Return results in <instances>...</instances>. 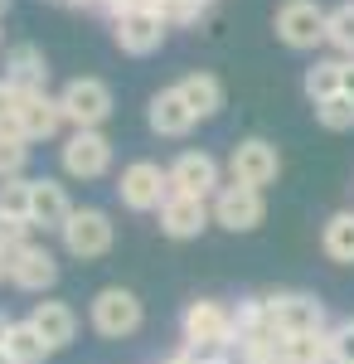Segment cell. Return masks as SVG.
I'll list each match as a JSON object with an SVG mask.
<instances>
[{
	"label": "cell",
	"mask_w": 354,
	"mask_h": 364,
	"mask_svg": "<svg viewBox=\"0 0 354 364\" xmlns=\"http://www.w3.org/2000/svg\"><path fill=\"white\" fill-rule=\"evenodd\" d=\"M209 209H214V224H218V228H228V233H252V228L267 219L262 190H252V185H238V180L218 185V195L209 199Z\"/></svg>",
	"instance_id": "obj_9"
},
{
	"label": "cell",
	"mask_w": 354,
	"mask_h": 364,
	"mask_svg": "<svg viewBox=\"0 0 354 364\" xmlns=\"http://www.w3.org/2000/svg\"><path fill=\"white\" fill-rule=\"evenodd\" d=\"M326 44L340 58H354V0H340L326 20Z\"/></svg>",
	"instance_id": "obj_25"
},
{
	"label": "cell",
	"mask_w": 354,
	"mask_h": 364,
	"mask_svg": "<svg viewBox=\"0 0 354 364\" xmlns=\"http://www.w3.org/2000/svg\"><path fill=\"white\" fill-rule=\"evenodd\" d=\"M180 97L190 102V112L199 117V122H209V117L223 112V83H218L214 73H204V68H194V73H185L180 78Z\"/></svg>",
	"instance_id": "obj_20"
},
{
	"label": "cell",
	"mask_w": 354,
	"mask_h": 364,
	"mask_svg": "<svg viewBox=\"0 0 354 364\" xmlns=\"http://www.w3.org/2000/svg\"><path fill=\"white\" fill-rule=\"evenodd\" d=\"M10 326H15V321H10V316L0 311V350H5V336H10Z\"/></svg>",
	"instance_id": "obj_33"
},
{
	"label": "cell",
	"mask_w": 354,
	"mask_h": 364,
	"mask_svg": "<svg viewBox=\"0 0 354 364\" xmlns=\"http://www.w3.org/2000/svg\"><path fill=\"white\" fill-rule=\"evenodd\" d=\"M238 364H243V360H238Z\"/></svg>",
	"instance_id": "obj_39"
},
{
	"label": "cell",
	"mask_w": 354,
	"mask_h": 364,
	"mask_svg": "<svg viewBox=\"0 0 354 364\" xmlns=\"http://www.w3.org/2000/svg\"><path fill=\"white\" fill-rule=\"evenodd\" d=\"M87 321L102 340H127L146 326V306H141V296L132 287H102L87 306Z\"/></svg>",
	"instance_id": "obj_2"
},
{
	"label": "cell",
	"mask_w": 354,
	"mask_h": 364,
	"mask_svg": "<svg viewBox=\"0 0 354 364\" xmlns=\"http://www.w3.org/2000/svg\"><path fill=\"white\" fill-rule=\"evenodd\" d=\"M326 20H330V10L321 0H281L277 15H272V29L286 49L306 54V49H321L326 44Z\"/></svg>",
	"instance_id": "obj_3"
},
{
	"label": "cell",
	"mask_w": 354,
	"mask_h": 364,
	"mask_svg": "<svg viewBox=\"0 0 354 364\" xmlns=\"http://www.w3.org/2000/svg\"><path fill=\"white\" fill-rule=\"evenodd\" d=\"M340 92L354 97V58H340Z\"/></svg>",
	"instance_id": "obj_32"
},
{
	"label": "cell",
	"mask_w": 354,
	"mask_h": 364,
	"mask_svg": "<svg viewBox=\"0 0 354 364\" xmlns=\"http://www.w3.org/2000/svg\"><path fill=\"white\" fill-rule=\"evenodd\" d=\"M63 5H68V0H63Z\"/></svg>",
	"instance_id": "obj_38"
},
{
	"label": "cell",
	"mask_w": 354,
	"mask_h": 364,
	"mask_svg": "<svg viewBox=\"0 0 354 364\" xmlns=\"http://www.w3.org/2000/svg\"><path fill=\"white\" fill-rule=\"evenodd\" d=\"M10 282L20 291H49L58 282V257L44 243H25L20 252H10Z\"/></svg>",
	"instance_id": "obj_16"
},
{
	"label": "cell",
	"mask_w": 354,
	"mask_h": 364,
	"mask_svg": "<svg viewBox=\"0 0 354 364\" xmlns=\"http://www.w3.org/2000/svg\"><path fill=\"white\" fill-rule=\"evenodd\" d=\"M165 34H170V25H165L161 10H122V15H112V39H117L122 54H132V58L156 54L165 44Z\"/></svg>",
	"instance_id": "obj_11"
},
{
	"label": "cell",
	"mask_w": 354,
	"mask_h": 364,
	"mask_svg": "<svg viewBox=\"0 0 354 364\" xmlns=\"http://www.w3.org/2000/svg\"><path fill=\"white\" fill-rule=\"evenodd\" d=\"M0 78L15 87L20 97L49 92V58H44L39 44H10V49H5V73H0Z\"/></svg>",
	"instance_id": "obj_14"
},
{
	"label": "cell",
	"mask_w": 354,
	"mask_h": 364,
	"mask_svg": "<svg viewBox=\"0 0 354 364\" xmlns=\"http://www.w3.org/2000/svg\"><path fill=\"white\" fill-rule=\"evenodd\" d=\"M301 92H306L311 107L340 97V58H316V63L306 68V78H301Z\"/></svg>",
	"instance_id": "obj_24"
},
{
	"label": "cell",
	"mask_w": 354,
	"mask_h": 364,
	"mask_svg": "<svg viewBox=\"0 0 354 364\" xmlns=\"http://www.w3.org/2000/svg\"><path fill=\"white\" fill-rule=\"evenodd\" d=\"M199 117L190 112V102L180 97V87H161L151 102H146V127L156 136H190V127Z\"/></svg>",
	"instance_id": "obj_17"
},
{
	"label": "cell",
	"mask_w": 354,
	"mask_h": 364,
	"mask_svg": "<svg viewBox=\"0 0 354 364\" xmlns=\"http://www.w3.org/2000/svg\"><path fill=\"white\" fill-rule=\"evenodd\" d=\"M5 10H10V0H0V15H5Z\"/></svg>",
	"instance_id": "obj_37"
},
{
	"label": "cell",
	"mask_w": 354,
	"mask_h": 364,
	"mask_svg": "<svg viewBox=\"0 0 354 364\" xmlns=\"http://www.w3.org/2000/svg\"><path fill=\"white\" fill-rule=\"evenodd\" d=\"M10 127L34 146V141L58 136V127H68V122H63L58 97H49V92H29V97H20V107H15V122H10Z\"/></svg>",
	"instance_id": "obj_15"
},
{
	"label": "cell",
	"mask_w": 354,
	"mask_h": 364,
	"mask_svg": "<svg viewBox=\"0 0 354 364\" xmlns=\"http://www.w3.org/2000/svg\"><path fill=\"white\" fill-rule=\"evenodd\" d=\"M29 326L49 340L54 350H63V345H73V340H78V311L68 306V301H34Z\"/></svg>",
	"instance_id": "obj_19"
},
{
	"label": "cell",
	"mask_w": 354,
	"mask_h": 364,
	"mask_svg": "<svg viewBox=\"0 0 354 364\" xmlns=\"http://www.w3.org/2000/svg\"><path fill=\"white\" fill-rule=\"evenodd\" d=\"M277 336H321L326 331V301L311 291H272L267 296Z\"/></svg>",
	"instance_id": "obj_8"
},
{
	"label": "cell",
	"mask_w": 354,
	"mask_h": 364,
	"mask_svg": "<svg viewBox=\"0 0 354 364\" xmlns=\"http://www.w3.org/2000/svg\"><path fill=\"white\" fill-rule=\"evenodd\" d=\"M63 248L68 257H78V262H92V257H107L112 243H117V224L107 219V209H73L68 214V224H63Z\"/></svg>",
	"instance_id": "obj_6"
},
{
	"label": "cell",
	"mask_w": 354,
	"mask_h": 364,
	"mask_svg": "<svg viewBox=\"0 0 354 364\" xmlns=\"http://www.w3.org/2000/svg\"><path fill=\"white\" fill-rule=\"evenodd\" d=\"M277 364H330V331H321V336H281Z\"/></svg>",
	"instance_id": "obj_23"
},
{
	"label": "cell",
	"mask_w": 354,
	"mask_h": 364,
	"mask_svg": "<svg viewBox=\"0 0 354 364\" xmlns=\"http://www.w3.org/2000/svg\"><path fill=\"white\" fill-rule=\"evenodd\" d=\"M170 195H175V190H170V166L132 161V166L117 175V199H122L132 214H161V204Z\"/></svg>",
	"instance_id": "obj_4"
},
{
	"label": "cell",
	"mask_w": 354,
	"mask_h": 364,
	"mask_svg": "<svg viewBox=\"0 0 354 364\" xmlns=\"http://www.w3.org/2000/svg\"><path fill=\"white\" fill-rule=\"evenodd\" d=\"M321 252L340 267H354V209H335L321 228Z\"/></svg>",
	"instance_id": "obj_21"
},
{
	"label": "cell",
	"mask_w": 354,
	"mask_h": 364,
	"mask_svg": "<svg viewBox=\"0 0 354 364\" xmlns=\"http://www.w3.org/2000/svg\"><path fill=\"white\" fill-rule=\"evenodd\" d=\"M29 166V141L15 127H0V180H15Z\"/></svg>",
	"instance_id": "obj_27"
},
{
	"label": "cell",
	"mask_w": 354,
	"mask_h": 364,
	"mask_svg": "<svg viewBox=\"0 0 354 364\" xmlns=\"http://www.w3.org/2000/svg\"><path fill=\"white\" fill-rule=\"evenodd\" d=\"M5 355H10L15 364H44L49 355H58V350L39 336L29 321H15V326H10V336H5Z\"/></svg>",
	"instance_id": "obj_22"
},
{
	"label": "cell",
	"mask_w": 354,
	"mask_h": 364,
	"mask_svg": "<svg viewBox=\"0 0 354 364\" xmlns=\"http://www.w3.org/2000/svg\"><path fill=\"white\" fill-rule=\"evenodd\" d=\"M68 214H73V204H68V190H63L58 180H49V175H39V180H34V204H29V228L63 233Z\"/></svg>",
	"instance_id": "obj_18"
},
{
	"label": "cell",
	"mask_w": 354,
	"mask_h": 364,
	"mask_svg": "<svg viewBox=\"0 0 354 364\" xmlns=\"http://www.w3.org/2000/svg\"><path fill=\"white\" fill-rule=\"evenodd\" d=\"M161 233L165 238H175V243H185V238H199L204 228L214 224V209H209V199H194V195H170L161 204Z\"/></svg>",
	"instance_id": "obj_13"
},
{
	"label": "cell",
	"mask_w": 354,
	"mask_h": 364,
	"mask_svg": "<svg viewBox=\"0 0 354 364\" xmlns=\"http://www.w3.org/2000/svg\"><path fill=\"white\" fill-rule=\"evenodd\" d=\"M0 282H10V257L0 252Z\"/></svg>",
	"instance_id": "obj_34"
},
{
	"label": "cell",
	"mask_w": 354,
	"mask_h": 364,
	"mask_svg": "<svg viewBox=\"0 0 354 364\" xmlns=\"http://www.w3.org/2000/svg\"><path fill=\"white\" fill-rule=\"evenodd\" d=\"M190 5H199V10H209V5H214V0H190Z\"/></svg>",
	"instance_id": "obj_35"
},
{
	"label": "cell",
	"mask_w": 354,
	"mask_h": 364,
	"mask_svg": "<svg viewBox=\"0 0 354 364\" xmlns=\"http://www.w3.org/2000/svg\"><path fill=\"white\" fill-rule=\"evenodd\" d=\"M29 204H34V180H25V175L0 180V214H5V219L29 224Z\"/></svg>",
	"instance_id": "obj_26"
},
{
	"label": "cell",
	"mask_w": 354,
	"mask_h": 364,
	"mask_svg": "<svg viewBox=\"0 0 354 364\" xmlns=\"http://www.w3.org/2000/svg\"><path fill=\"white\" fill-rule=\"evenodd\" d=\"M58 166L68 180H102L112 170V141L102 132H68L63 146H58Z\"/></svg>",
	"instance_id": "obj_7"
},
{
	"label": "cell",
	"mask_w": 354,
	"mask_h": 364,
	"mask_svg": "<svg viewBox=\"0 0 354 364\" xmlns=\"http://www.w3.org/2000/svg\"><path fill=\"white\" fill-rule=\"evenodd\" d=\"M330 364H354V316L330 326Z\"/></svg>",
	"instance_id": "obj_29"
},
{
	"label": "cell",
	"mask_w": 354,
	"mask_h": 364,
	"mask_svg": "<svg viewBox=\"0 0 354 364\" xmlns=\"http://www.w3.org/2000/svg\"><path fill=\"white\" fill-rule=\"evenodd\" d=\"M58 107L73 132H102V122L112 117V87L102 78H73L58 92Z\"/></svg>",
	"instance_id": "obj_5"
},
{
	"label": "cell",
	"mask_w": 354,
	"mask_h": 364,
	"mask_svg": "<svg viewBox=\"0 0 354 364\" xmlns=\"http://www.w3.org/2000/svg\"><path fill=\"white\" fill-rule=\"evenodd\" d=\"M29 243V224H20V219H5L0 214V252L10 257V252H20Z\"/></svg>",
	"instance_id": "obj_30"
},
{
	"label": "cell",
	"mask_w": 354,
	"mask_h": 364,
	"mask_svg": "<svg viewBox=\"0 0 354 364\" xmlns=\"http://www.w3.org/2000/svg\"><path fill=\"white\" fill-rule=\"evenodd\" d=\"M316 112V122L326 127V132H354V97H330V102H321V107H311Z\"/></svg>",
	"instance_id": "obj_28"
},
{
	"label": "cell",
	"mask_w": 354,
	"mask_h": 364,
	"mask_svg": "<svg viewBox=\"0 0 354 364\" xmlns=\"http://www.w3.org/2000/svg\"><path fill=\"white\" fill-rule=\"evenodd\" d=\"M180 336H185V345L199 350V355L233 350V311L223 306V301H214V296H199V301H190L185 316H180Z\"/></svg>",
	"instance_id": "obj_1"
},
{
	"label": "cell",
	"mask_w": 354,
	"mask_h": 364,
	"mask_svg": "<svg viewBox=\"0 0 354 364\" xmlns=\"http://www.w3.org/2000/svg\"><path fill=\"white\" fill-rule=\"evenodd\" d=\"M0 364H15V360H10V355H5V350H0Z\"/></svg>",
	"instance_id": "obj_36"
},
{
	"label": "cell",
	"mask_w": 354,
	"mask_h": 364,
	"mask_svg": "<svg viewBox=\"0 0 354 364\" xmlns=\"http://www.w3.org/2000/svg\"><path fill=\"white\" fill-rule=\"evenodd\" d=\"M15 107H20V92L0 78V127H10V122H15Z\"/></svg>",
	"instance_id": "obj_31"
},
{
	"label": "cell",
	"mask_w": 354,
	"mask_h": 364,
	"mask_svg": "<svg viewBox=\"0 0 354 364\" xmlns=\"http://www.w3.org/2000/svg\"><path fill=\"white\" fill-rule=\"evenodd\" d=\"M223 185V170L209 151H180L170 161V190L175 195H194V199H214Z\"/></svg>",
	"instance_id": "obj_12"
},
{
	"label": "cell",
	"mask_w": 354,
	"mask_h": 364,
	"mask_svg": "<svg viewBox=\"0 0 354 364\" xmlns=\"http://www.w3.org/2000/svg\"><path fill=\"white\" fill-rule=\"evenodd\" d=\"M277 175H281V151H277L267 136H247V141L233 146V156H228V180L252 185V190H267V185H277Z\"/></svg>",
	"instance_id": "obj_10"
}]
</instances>
